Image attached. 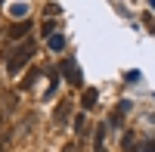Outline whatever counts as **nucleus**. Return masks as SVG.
Instances as JSON below:
<instances>
[{"label": "nucleus", "mask_w": 155, "mask_h": 152, "mask_svg": "<svg viewBox=\"0 0 155 152\" xmlns=\"http://www.w3.org/2000/svg\"><path fill=\"white\" fill-rule=\"evenodd\" d=\"M62 152H78V146H74V143H65V149H62Z\"/></svg>", "instance_id": "9b49d317"}, {"label": "nucleus", "mask_w": 155, "mask_h": 152, "mask_svg": "<svg viewBox=\"0 0 155 152\" xmlns=\"http://www.w3.org/2000/svg\"><path fill=\"white\" fill-rule=\"evenodd\" d=\"M84 127H87V118H84V115H78V121H74V131H78V134H84Z\"/></svg>", "instance_id": "1a4fd4ad"}, {"label": "nucleus", "mask_w": 155, "mask_h": 152, "mask_svg": "<svg viewBox=\"0 0 155 152\" xmlns=\"http://www.w3.org/2000/svg\"><path fill=\"white\" fill-rule=\"evenodd\" d=\"M102 137H106V124H99L96 127V149L102 152Z\"/></svg>", "instance_id": "0eeeda50"}, {"label": "nucleus", "mask_w": 155, "mask_h": 152, "mask_svg": "<svg viewBox=\"0 0 155 152\" xmlns=\"http://www.w3.org/2000/svg\"><path fill=\"white\" fill-rule=\"evenodd\" d=\"M9 137H12V134H6V131H0V152H6V146H9Z\"/></svg>", "instance_id": "6e6552de"}, {"label": "nucleus", "mask_w": 155, "mask_h": 152, "mask_svg": "<svg viewBox=\"0 0 155 152\" xmlns=\"http://www.w3.org/2000/svg\"><path fill=\"white\" fill-rule=\"evenodd\" d=\"M127 152H130V149H127ZM134 152H137V149H134Z\"/></svg>", "instance_id": "f8f14e48"}, {"label": "nucleus", "mask_w": 155, "mask_h": 152, "mask_svg": "<svg viewBox=\"0 0 155 152\" xmlns=\"http://www.w3.org/2000/svg\"><path fill=\"white\" fill-rule=\"evenodd\" d=\"M34 56V41H25L22 47H16V50H12V53H9V62H6V71L9 74H19L25 65H28V59Z\"/></svg>", "instance_id": "f257e3e1"}, {"label": "nucleus", "mask_w": 155, "mask_h": 152, "mask_svg": "<svg viewBox=\"0 0 155 152\" xmlns=\"http://www.w3.org/2000/svg\"><path fill=\"white\" fill-rule=\"evenodd\" d=\"M143 152H155V140H146V146H143Z\"/></svg>", "instance_id": "9d476101"}, {"label": "nucleus", "mask_w": 155, "mask_h": 152, "mask_svg": "<svg viewBox=\"0 0 155 152\" xmlns=\"http://www.w3.org/2000/svg\"><path fill=\"white\" fill-rule=\"evenodd\" d=\"M28 31H31V22H19V25H12V28L6 31V37H9V41H19V37L28 34Z\"/></svg>", "instance_id": "7ed1b4c3"}, {"label": "nucleus", "mask_w": 155, "mask_h": 152, "mask_svg": "<svg viewBox=\"0 0 155 152\" xmlns=\"http://www.w3.org/2000/svg\"><path fill=\"white\" fill-rule=\"evenodd\" d=\"M84 106H87V109H93V106H96V90H93V87L84 93Z\"/></svg>", "instance_id": "423d86ee"}, {"label": "nucleus", "mask_w": 155, "mask_h": 152, "mask_svg": "<svg viewBox=\"0 0 155 152\" xmlns=\"http://www.w3.org/2000/svg\"><path fill=\"white\" fill-rule=\"evenodd\" d=\"M59 65H62V74L68 78L71 87H81V71H78V65H74L71 59H68V62H59Z\"/></svg>", "instance_id": "f03ea898"}, {"label": "nucleus", "mask_w": 155, "mask_h": 152, "mask_svg": "<svg viewBox=\"0 0 155 152\" xmlns=\"http://www.w3.org/2000/svg\"><path fill=\"white\" fill-rule=\"evenodd\" d=\"M62 47H65V37H62V34H53V37H50V50H62Z\"/></svg>", "instance_id": "39448f33"}, {"label": "nucleus", "mask_w": 155, "mask_h": 152, "mask_svg": "<svg viewBox=\"0 0 155 152\" xmlns=\"http://www.w3.org/2000/svg\"><path fill=\"white\" fill-rule=\"evenodd\" d=\"M68 109H71L68 103H59V109H56V115H53V118H56V124H65V121H68Z\"/></svg>", "instance_id": "20e7f679"}]
</instances>
